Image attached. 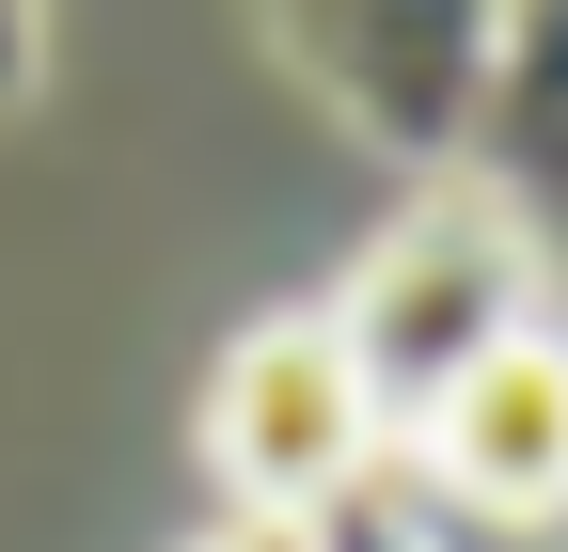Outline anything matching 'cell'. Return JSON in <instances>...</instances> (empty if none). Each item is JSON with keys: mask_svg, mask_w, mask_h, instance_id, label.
<instances>
[{"mask_svg": "<svg viewBox=\"0 0 568 552\" xmlns=\"http://www.w3.org/2000/svg\"><path fill=\"white\" fill-rule=\"evenodd\" d=\"M537 237L489 205L474 174H443V190H410L395 222L364 237V268H347V300H316L332 331H347V379L379 395V427L410 442L426 410H443L489 348H521L537 331Z\"/></svg>", "mask_w": 568, "mask_h": 552, "instance_id": "6da1fadb", "label": "cell"}, {"mask_svg": "<svg viewBox=\"0 0 568 552\" xmlns=\"http://www.w3.org/2000/svg\"><path fill=\"white\" fill-rule=\"evenodd\" d=\"M205 458H222V505L237 521L316 536L332 505H364L395 473V427H379V395L347 379V331L332 316H253L222 348V379H205Z\"/></svg>", "mask_w": 568, "mask_h": 552, "instance_id": "7a4b0ae2", "label": "cell"}, {"mask_svg": "<svg viewBox=\"0 0 568 552\" xmlns=\"http://www.w3.org/2000/svg\"><path fill=\"white\" fill-rule=\"evenodd\" d=\"M395 505L426 521V552H568V348H552V316L521 348H489L395 442Z\"/></svg>", "mask_w": 568, "mask_h": 552, "instance_id": "3957f363", "label": "cell"}, {"mask_svg": "<svg viewBox=\"0 0 568 552\" xmlns=\"http://www.w3.org/2000/svg\"><path fill=\"white\" fill-rule=\"evenodd\" d=\"M284 63H301L379 159H410L426 190H443V174H474L506 17H443V0H395V17H284Z\"/></svg>", "mask_w": 568, "mask_h": 552, "instance_id": "277c9868", "label": "cell"}, {"mask_svg": "<svg viewBox=\"0 0 568 552\" xmlns=\"http://www.w3.org/2000/svg\"><path fill=\"white\" fill-rule=\"evenodd\" d=\"M474 190L537 237V268L568 253V17H506L489 126H474Z\"/></svg>", "mask_w": 568, "mask_h": 552, "instance_id": "5b68a950", "label": "cell"}, {"mask_svg": "<svg viewBox=\"0 0 568 552\" xmlns=\"http://www.w3.org/2000/svg\"><path fill=\"white\" fill-rule=\"evenodd\" d=\"M301 552H426V521L395 505V473H379V490H364V505H332V521H316Z\"/></svg>", "mask_w": 568, "mask_h": 552, "instance_id": "8992f818", "label": "cell"}, {"mask_svg": "<svg viewBox=\"0 0 568 552\" xmlns=\"http://www.w3.org/2000/svg\"><path fill=\"white\" fill-rule=\"evenodd\" d=\"M32 80H48V32L17 17V0H0V111H32Z\"/></svg>", "mask_w": 568, "mask_h": 552, "instance_id": "52a82bcc", "label": "cell"}, {"mask_svg": "<svg viewBox=\"0 0 568 552\" xmlns=\"http://www.w3.org/2000/svg\"><path fill=\"white\" fill-rule=\"evenodd\" d=\"M190 552H301L284 521H222V536H190Z\"/></svg>", "mask_w": 568, "mask_h": 552, "instance_id": "ba28073f", "label": "cell"}]
</instances>
